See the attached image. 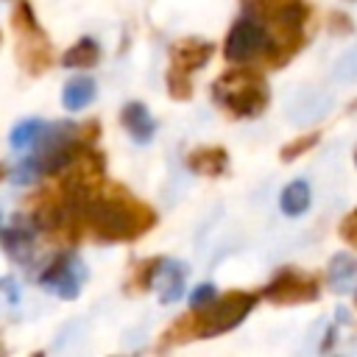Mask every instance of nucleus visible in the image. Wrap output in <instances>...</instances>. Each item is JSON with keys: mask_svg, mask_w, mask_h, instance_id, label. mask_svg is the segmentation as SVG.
<instances>
[{"mask_svg": "<svg viewBox=\"0 0 357 357\" xmlns=\"http://www.w3.org/2000/svg\"><path fill=\"white\" fill-rule=\"evenodd\" d=\"M271 50V31L265 22H259L251 14H243L234 20V25L226 33L223 42V56L231 64H251V61H265Z\"/></svg>", "mask_w": 357, "mask_h": 357, "instance_id": "nucleus-8", "label": "nucleus"}, {"mask_svg": "<svg viewBox=\"0 0 357 357\" xmlns=\"http://www.w3.org/2000/svg\"><path fill=\"white\" fill-rule=\"evenodd\" d=\"M84 279H86V268L73 251H59L39 273V284L53 290L59 298H75Z\"/></svg>", "mask_w": 357, "mask_h": 357, "instance_id": "nucleus-10", "label": "nucleus"}, {"mask_svg": "<svg viewBox=\"0 0 357 357\" xmlns=\"http://www.w3.org/2000/svg\"><path fill=\"white\" fill-rule=\"evenodd\" d=\"M187 167L198 176L218 178L229 167V153H226L223 145H201V148H192L187 153Z\"/></svg>", "mask_w": 357, "mask_h": 357, "instance_id": "nucleus-12", "label": "nucleus"}, {"mask_svg": "<svg viewBox=\"0 0 357 357\" xmlns=\"http://www.w3.org/2000/svg\"><path fill=\"white\" fill-rule=\"evenodd\" d=\"M95 100V81L86 75H78L73 81H67L64 92H61V103L67 112H81L84 106H89Z\"/></svg>", "mask_w": 357, "mask_h": 357, "instance_id": "nucleus-17", "label": "nucleus"}, {"mask_svg": "<svg viewBox=\"0 0 357 357\" xmlns=\"http://www.w3.org/2000/svg\"><path fill=\"white\" fill-rule=\"evenodd\" d=\"M156 284H159V298H162V304L178 301L181 293H184V265L165 259V265H162V271H159V276H156Z\"/></svg>", "mask_w": 357, "mask_h": 357, "instance_id": "nucleus-16", "label": "nucleus"}, {"mask_svg": "<svg viewBox=\"0 0 357 357\" xmlns=\"http://www.w3.org/2000/svg\"><path fill=\"white\" fill-rule=\"evenodd\" d=\"M354 165H357V151H354Z\"/></svg>", "mask_w": 357, "mask_h": 357, "instance_id": "nucleus-24", "label": "nucleus"}, {"mask_svg": "<svg viewBox=\"0 0 357 357\" xmlns=\"http://www.w3.org/2000/svg\"><path fill=\"white\" fill-rule=\"evenodd\" d=\"M100 134V123H50L33 142V153L17 167V181L53 178L67 170L81 153H86Z\"/></svg>", "mask_w": 357, "mask_h": 357, "instance_id": "nucleus-2", "label": "nucleus"}, {"mask_svg": "<svg viewBox=\"0 0 357 357\" xmlns=\"http://www.w3.org/2000/svg\"><path fill=\"white\" fill-rule=\"evenodd\" d=\"M326 282L335 293L357 290V259L349 254H335L326 268Z\"/></svg>", "mask_w": 357, "mask_h": 357, "instance_id": "nucleus-14", "label": "nucleus"}, {"mask_svg": "<svg viewBox=\"0 0 357 357\" xmlns=\"http://www.w3.org/2000/svg\"><path fill=\"white\" fill-rule=\"evenodd\" d=\"M337 231H340V237H343L349 245L357 248V209H351V212L340 220V229H337Z\"/></svg>", "mask_w": 357, "mask_h": 357, "instance_id": "nucleus-23", "label": "nucleus"}, {"mask_svg": "<svg viewBox=\"0 0 357 357\" xmlns=\"http://www.w3.org/2000/svg\"><path fill=\"white\" fill-rule=\"evenodd\" d=\"M279 206L290 218H298L301 212H307V206H310V184L307 181H290L279 195Z\"/></svg>", "mask_w": 357, "mask_h": 357, "instance_id": "nucleus-19", "label": "nucleus"}, {"mask_svg": "<svg viewBox=\"0 0 357 357\" xmlns=\"http://www.w3.org/2000/svg\"><path fill=\"white\" fill-rule=\"evenodd\" d=\"M318 293H321L318 276L304 273V271H296V268H282V271L262 287V296H265L271 304H279V307L310 304V301L318 298Z\"/></svg>", "mask_w": 357, "mask_h": 357, "instance_id": "nucleus-9", "label": "nucleus"}, {"mask_svg": "<svg viewBox=\"0 0 357 357\" xmlns=\"http://www.w3.org/2000/svg\"><path fill=\"white\" fill-rule=\"evenodd\" d=\"M120 123H123V128L131 134V139H137V142H142V145L151 142V137H153V131H156V123H153L151 112H148L145 103H139V100H131V103L123 106Z\"/></svg>", "mask_w": 357, "mask_h": 357, "instance_id": "nucleus-13", "label": "nucleus"}, {"mask_svg": "<svg viewBox=\"0 0 357 357\" xmlns=\"http://www.w3.org/2000/svg\"><path fill=\"white\" fill-rule=\"evenodd\" d=\"M11 28L17 33V61L28 75H42L53 64V45L33 17L28 0H20L11 11Z\"/></svg>", "mask_w": 357, "mask_h": 357, "instance_id": "nucleus-6", "label": "nucleus"}, {"mask_svg": "<svg viewBox=\"0 0 357 357\" xmlns=\"http://www.w3.org/2000/svg\"><path fill=\"white\" fill-rule=\"evenodd\" d=\"M39 229H36V223L25 215L22 220L17 218L3 234H0V240H3V251L14 259V262H28L31 259V254H33V234H36Z\"/></svg>", "mask_w": 357, "mask_h": 357, "instance_id": "nucleus-11", "label": "nucleus"}, {"mask_svg": "<svg viewBox=\"0 0 357 357\" xmlns=\"http://www.w3.org/2000/svg\"><path fill=\"white\" fill-rule=\"evenodd\" d=\"M243 11L257 17L271 31V50L265 56L268 70L284 67L307 42L310 3L307 0H240Z\"/></svg>", "mask_w": 357, "mask_h": 357, "instance_id": "nucleus-4", "label": "nucleus"}, {"mask_svg": "<svg viewBox=\"0 0 357 357\" xmlns=\"http://www.w3.org/2000/svg\"><path fill=\"white\" fill-rule=\"evenodd\" d=\"M45 126L47 123H42V120H36V117H31V120H22V123H17L14 128H11V145L14 148H28V145H33L36 139H39V134L45 131Z\"/></svg>", "mask_w": 357, "mask_h": 357, "instance_id": "nucleus-20", "label": "nucleus"}, {"mask_svg": "<svg viewBox=\"0 0 357 357\" xmlns=\"http://www.w3.org/2000/svg\"><path fill=\"white\" fill-rule=\"evenodd\" d=\"M215 298H218L215 284H198V287L192 290V296H190V307H192V310H201V307L212 304Z\"/></svg>", "mask_w": 357, "mask_h": 357, "instance_id": "nucleus-22", "label": "nucleus"}, {"mask_svg": "<svg viewBox=\"0 0 357 357\" xmlns=\"http://www.w3.org/2000/svg\"><path fill=\"white\" fill-rule=\"evenodd\" d=\"M215 53V45L198 36H187L170 45V67H167V95L173 100L192 98V73L201 70Z\"/></svg>", "mask_w": 357, "mask_h": 357, "instance_id": "nucleus-7", "label": "nucleus"}, {"mask_svg": "<svg viewBox=\"0 0 357 357\" xmlns=\"http://www.w3.org/2000/svg\"><path fill=\"white\" fill-rule=\"evenodd\" d=\"M64 67H73V70H84V67H95L98 61H100V47H98V42L95 39H89V36H84V39H78L67 53H64Z\"/></svg>", "mask_w": 357, "mask_h": 357, "instance_id": "nucleus-18", "label": "nucleus"}, {"mask_svg": "<svg viewBox=\"0 0 357 357\" xmlns=\"http://www.w3.org/2000/svg\"><path fill=\"white\" fill-rule=\"evenodd\" d=\"M318 139H321V134H318V131H307V134H301V137L290 139L287 145H282L279 159H282V162H293V159L304 156L307 151H312V148L318 145Z\"/></svg>", "mask_w": 357, "mask_h": 357, "instance_id": "nucleus-21", "label": "nucleus"}, {"mask_svg": "<svg viewBox=\"0 0 357 357\" xmlns=\"http://www.w3.org/2000/svg\"><path fill=\"white\" fill-rule=\"evenodd\" d=\"M257 307V293H248V290H229L223 296H218L212 304L201 307V310H192L181 318H176L159 337L156 349L159 351H167L173 346H181V343H190V340H198V337H215V335H223L234 326H240L248 312Z\"/></svg>", "mask_w": 357, "mask_h": 357, "instance_id": "nucleus-3", "label": "nucleus"}, {"mask_svg": "<svg viewBox=\"0 0 357 357\" xmlns=\"http://www.w3.org/2000/svg\"><path fill=\"white\" fill-rule=\"evenodd\" d=\"M215 103L231 117H259L268 109L271 92L265 75L251 64H234L212 84Z\"/></svg>", "mask_w": 357, "mask_h": 357, "instance_id": "nucleus-5", "label": "nucleus"}, {"mask_svg": "<svg viewBox=\"0 0 357 357\" xmlns=\"http://www.w3.org/2000/svg\"><path fill=\"white\" fill-rule=\"evenodd\" d=\"M162 265H165V257H145L134 262L126 276V293H145L148 287H153Z\"/></svg>", "mask_w": 357, "mask_h": 357, "instance_id": "nucleus-15", "label": "nucleus"}, {"mask_svg": "<svg viewBox=\"0 0 357 357\" xmlns=\"http://www.w3.org/2000/svg\"><path fill=\"white\" fill-rule=\"evenodd\" d=\"M84 226L98 243H134L156 226V209L123 184H106L84 204Z\"/></svg>", "mask_w": 357, "mask_h": 357, "instance_id": "nucleus-1", "label": "nucleus"}, {"mask_svg": "<svg viewBox=\"0 0 357 357\" xmlns=\"http://www.w3.org/2000/svg\"><path fill=\"white\" fill-rule=\"evenodd\" d=\"M0 354H3V343H0Z\"/></svg>", "mask_w": 357, "mask_h": 357, "instance_id": "nucleus-25", "label": "nucleus"}, {"mask_svg": "<svg viewBox=\"0 0 357 357\" xmlns=\"http://www.w3.org/2000/svg\"><path fill=\"white\" fill-rule=\"evenodd\" d=\"M0 178H3V167H0Z\"/></svg>", "mask_w": 357, "mask_h": 357, "instance_id": "nucleus-26", "label": "nucleus"}]
</instances>
